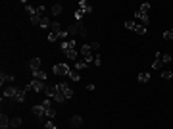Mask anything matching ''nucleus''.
Listing matches in <instances>:
<instances>
[{"instance_id": "nucleus-1", "label": "nucleus", "mask_w": 173, "mask_h": 129, "mask_svg": "<svg viewBox=\"0 0 173 129\" xmlns=\"http://www.w3.org/2000/svg\"><path fill=\"white\" fill-rule=\"evenodd\" d=\"M33 114H35L37 118H39V122L44 125V118H46V108H44L43 104H35V106H33Z\"/></svg>"}, {"instance_id": "nucleus-2", "label": "nucleus", "mask_w": 173, "mask_h": 129, "mask_svg": "<svg viewBox=\"0 0 173 129\" xmlns=\"http://www.w3.org/2000/svg\"><path fill=\"white\" fill-rule=\"evenodd\" d=\"M52 71H54L56 75H69V71H71V67H69L67 64H56V66L52 67Z\"/></svg>"}, {"instance_id": "nucleus-3", "label": "nucleus", "mask_w": 173, "mask_h": 129, "mask_svg": "<svg viewBox=\"0 0 173 129\" xmlns=\"http://www.w3.org/2000/svg\"><path fill=\"white\" fill-rule=\"evenodd\" d=\"M60 48H62L64 52H67V50H75V48H77V41H75V39H69V41H64V43L60 44Z\"/></svg>"}, {"instance_id": "nucleus-4", "label": "nucleus", "mask_w": 173, "mask_h": 129, "mask_svg": "<svg viewBox=\"0 0 173 129\" xmlns=\"http://www.w3.org/2000/svg\"><path fill=\"white\" fill-rule=\"evenodd\" d=\"M56 89H60V91L64 92L65 98H71V96H73V89H71V87H67L65 83H56Z\"/></svg>"}, {"instance_id": "nucleus-5", "label": "nucleus", "mask_w": 173, "mask_h": 129, "mask_svg": "<svg viewBox=\"0 0 173 129\" xmlns=\"http://www.w3.org/2000/svg\"><path fill=\"white\" fill-rule=\"evenodd\" d=\"M18 91H19V89H18V87H14V85L6 87V89H4V95H2V98H15Z\"/></svg>"}, {"instance_id": "nucleus-6", "label": "nucleus", "mask_w": 173, "mask_h": 129, "mask_svg": "<svg viewBox=\"0 0 173 129\" xmlns=\"http://www.w3.org/2000/svg\"><path fill=\"white\" fill-rule=\"evenodd\" d=\"M31 87L35 89V92H44L46 83H44V81H39V79H33V81H31Z\"/></svg>"}, {"instance_id": "nucleus-7", "label": "nucleus", "mask_w": 173, "mask_h": 129, "mask_svg": "<svg viewBox=\"0 0 173 129\" xmlns=\"http://www.w3.org/2000/svg\"><path fill=\"white\" fill-rule=\"evenodd\" d=\"M135 19H141V25L146 27L148 23H150V18H148V14H142V12H135Z\"/></svg>"}, {"instance_id": "nucleus-8", "label": "nucleus", "mask_w": 173, "mask_h": 129, "mask_svg": "<svg viewBox=\"0 0 173 129\" xmlns=\"http://www.w3.org/2000/svg\"><path fill=\"white\" fill-rule=\"evenodd\" d=\"M160 67H163V62H162V52H156V58H154V62H152V70H156V71H158Z\"/></svg>"}, {"instance_id": "nucleus-9", "label": "nucleus", "mask_w": 173, "mask_h": 129, "mask_svg": "<svg viewBox=\"0 0 173 129\" xmlns=\"http://www.w3.org/2000/svg\"><path fill=\"white\" fill-rule=\"evenodd\" d=\"M81 29H83V25H81V21H75V23H73V25H69L67 33H69V35H79V33H81Z\"/></svg>"}, {"instance_id": "nucleus-10", "label": "nucleus", "mask_w": 173, "mask_h": 129, "mask_svg": "<svg viewBox=\"0 0 173 129\" xmlns=\"http://www.w3.org/2000/svg\"><path fill=\"white\" fill-rule=\"evenodd\" d=\"M79 10L83 12V14H92V6H90L86 0H81L79 2Z\"/></svg>"}, {"instance_id": "nucleus-11", "label": "nucleus", "mask_w": 173, "mask_h": 129, "mask_svg": "<svg viewBox=\"0 0 173 129\" xmlns=\"http://www.w3.org/2000/svg\"><path fill=\"white\" fill-rule=\"evenodd\" d=\"M0 129H12L10 127V118H8L4 112L0 114Z\"/></svg>"}, {"instance_id": "nucleus-12", "label": "nucleus", "mask_w": 173, "mask_h": 129, "mask_svg": "<svg viewBox=\"0 0 173 129\" xmlns=\"http://www.w3.org/2000/svg\"><path fill=\"white\" fill-rule=\"evenodd\" d=\"M81 123H83V118H81V116H73V118L69 119V125H71L73 129H79Z\"/></svg>"}, {"instance_id": "nucleus-13", "label": "nucleus", "mask_w": 173, "mask_h": 129, "mask_svg": "<svg viewBox=\"0 0 173 129\" xmlns=\"http://www.w3.org/2000/svg\"><path fill=\"white\" fill-rule=\"evenodd\" d=\"M33 77L39 79V81H46L48 75H46V71H44V70H37V71H33Z\"/></svg>"}, {"instance_id": "nucleus-14", "label": "nucleus", "mask_w": 173, "mask_h": 129, "mask_svg": "<svg viewBox=\"0 0 173 129\" xmlns=\"http://www.w3.org/2000/svg\"><path fill=\"white\" fill-rule=\"evenodd\" d=\"M27 92H29V91H25V87H23V89H19V91H18V95H15V100H18V102H25Z\"/></svg>"}, {"instance_id": "nucleus-15", "label": "nucleus", "mask_w": 173, "mask_h": 129, "mask_svg": "<svg viewBox=\"0 0 173 129\" xmlns=\"http://www.w3.org/2000/svg\"><path fill=\"white\" fill-rule=\"evenodd\" d=\"M29 66H31V71L40 70V58H33L31 62H29Z\"/></svg>"}, {"instance_id": "nucleus-16", "label": "nucleus", "mask_w": 173, "mask_h": 129, "mask_svg": "<svg viewBox=\"0 0 173 129\" xmlns=\"http://www.w3.org/2000/svg\"><path fill=\"white\" fill-rule=\"evenodd\" d=\"M137 79L141 83H148V81H150V73H148V71H141V73L137 75Z\"/></svg>"}, {"instance_id": "nucleus-17", "label": "nucleus", "mask_w": 173, "mask_h": 129, "mask_svg": "<svg viewBox=\"0 0 173 129\" xmlns=\"http://www.w3.org/2000/svg\"><path fill=\"white\" fill-rule=\"evenodd\" d=\"M0 81H2V85H4V81H8V83H14V75H10V73H0Z\"/></svg>"}, {"instance_id": "nucleus-18", "label": "nucleus", "mask_w": 173, "mask_h": 129, "mask_svg": "<svg viewBox=\"0 0 173 129\" xmlns=\"http://www.w3.org/2000/svg\"><path fill=\"white\" fill-rule=\"evenodd\" d=\"M67 77L71 79V81H79V79H81V73H79L77 70H73V67H71V71H69V75H67Z\"/></svg>"}, {"instance_id": "nucleus-19", "label": "nucleus", "mask_w": 173, "mask_h": 129, "mask_svg": "<svg viewBox=\"0 0 173 129\" xmlns=\"http://www.w3.org/2000/svg\"><path fill=\"white\" fill-rule=\"evenodd\" d=\"M81 54H83V58H85V56H90V54H92V48H90V44H83V46H81Z\"/></svg>"}, {"instance_id": "nucleus-20", "label": "nucleus", "mask_w": 173, "mask_h": 129, "mask_svg": "<svg viewBox=\"0 0 173 129\" xmlns=\"http://www.w3.org/2000/svg\"><path fill=\"white\" fill-rule=\"evenodd\" d=\"M86 67H89V64H86L85 60H83V62H81V60H79V62H75V66H73V70L81 71V70H86Z\"/></svg>"}, {"instance_id": "nucleus-21", "label": "nucleus", "mask_w": 173, "mask_h": 129, "mask_svg": "<svg viewBox=\"0 0 173 129\" xmlns=\"http://www.w3.org/2000/svg\"><path fill=\"white\" fill-rule=\"evenodd\" d=\"M50 31H52V33H60V31H62V25H60V21H52V25H50Z\"/></svg>"}, {"instance_id": "nucleus-22", "label": "nucleus", "mask_w": 173, "mask_h": 129, "mask_svg": "<svg viewBox=\"0 0 173 129\" xmlns=\"http://www.w3.org/2000/svg\"><path fill=\"white\" fill-rule=\"evenodd\" d=\"M44 95H46V98H54V95H56V91H54V87H48L44 89Z\"/></svg>"}, {"instance_id": "nucleus-23", "label": "nucleus", "mask_w": 173, "mask_h": 129, "mask_svg": "<svg viewBox=\"0 0 173 129\" xmlns=\"http://www.w3.org/2000/svg\"><path fill=\"white\" fill-rule=\"evenodd\" d=\"M50 12H52V15H60L62 14V4H54L50 8Z\"/></svg>"}, {"instance_id": "nucleus-24", "label": "nucleus", "mask_w": 173, "mask_h": 129, "mask_svg": "<svg viewBox=\"0 0 173 129\" xmlns=\"http://www.w3.org/2000/svg\"><path fill=\"white\" fill-rule=\"evenodd\" d=\"M133 31H135V33H139V35H144V33H146V27H144V25H141V23H137Z\"/></svg>"}, {"instance_id": "nucleus-25", "label": "nucleus", "mask_w": 173, "mask_h": 129, "mask_svg": "<svg viewBox=\"0 0 173 129\" xmlns=\"http://www.w3.org/2000/svg\"><path fill=\"white\" fill-rule=\"evenodd\" d=\"M21 125V118H12L10 119V127L14 129V127H19Z\"/></svg>"}, {"instance_id": "nucleus-26", "label": "nucleus", "mask_w": 173, "mask_h": 129, "mask_svg": "<svg viewBox=\"0 0 173 129\" xmlns=\"http://www.w3.org/2000/svg\"><path fill=\"white\" fill-rule=\"evenodd\" d=\"M44 129H58V125L54 123V119H46L44 122Z\"/></svg>"}, {"instance_id": "nucleus-27", "label": "nucleus", "mask_w": 173, "mask_h": 129, "mask_svg": "<svg viewBox=\"0 0 173 129\" xmlns=\"http://www.w3.org/2000/svg\"><path fill=\"white\" fill-rule=\"evenodd\" d=\"M148 10H150V4L148 2H142L141 8H139V12H142V14H148Z\"/></svg>"}, {"instance_id": "nucleus-28", "label": "nucleus", "mask_w": 173, "mask_h": 129, "mask_svg": "<svg viewBox=\"0 0 173 129\" xmlns=\"http://www.w3.org/2000/svg\"><path fill=\"white\" fill-rule=\"evenodd\" d=\"M65 58H69V60H77V50H67V52H65Z\"/></svg>"}, {"instance_id": "nucleus-29", "label": "nucleus", "mask_w": 173, "mask_h": 129, "mask_svg": "<svg viewBox=\"0 0 173 129\" xmlns=\"http://www.w3.org/2000/svg\"><path fill=\"white\" fill-rule=\"evenodd\" d=\"M56 116H58V114H56L54 108H48V110H46V118H48V119H54Z\"/></svg>"}, {"instance_id": "nucleus-30", "label": "nucleus", "mask_w": 173, "mask_h": 129, "mask_svg": "<svg viewBox=\"0 0 173 129\" xmlns=\"http://www.w3.org/2000/svg\"><path fill=\"white\" fill-rule=\"evenodd\" d=\"M160 75H162V79H171V77H173V73H171L169 70H163Z\"/></svg>"}, {"instance_id": "nucleus-31", "label": "nucleus", "mask_w": 173, "mask_h": 129, "mask_svg": "<svg viewBox=\"0 0 173 129\" xmlns=\"http://www.w3.org/2000/svg\"><path fill=\"white\" fill-rule=\"evenodd\" d=\"M73 18H75V21H81V19L85 18V14H83V12H81V10H77L75 14H73Z\"/></svg>"}, {"instance_id": "nucleus-32", "label": "nucleus", "mask_w": 173, "mask_h": 129, "mask_svg": "<svg viewBox=\"0 0 173 129\" xmlns=\"http://www.w3.org/2000/svg\"><path fill=\"white\" fill-rule=\"evenodd\" d=\"M52 23H50V18H46V15H44L43 18V21H40V27H50Z\"/></svg>"}, {"instance_id": "nucleus-33", "label": "nucleus", "mask_w": 173, "mask_h": 129, "mask_svg": "<svg viewBox=\"0 0 173 129\" xmlns=\"http://www.w3.org/2000/svg\"><path fill=\"white\" fill-rule=\"evenodd\" d=\"M25 10L29 12V14H31V18L37 14V8H35V6H29V4H25Z\"/></svg>"}, {"instance_id": "nucleus-34", "label": "nucleus", "mask_w": 173, "mask_h": 129, "mask_svg": "<svg viewBox=\"0 0 173 129\" xmlns=\"http://www.w3.org/2000/svg\"><path fill=\"white\" fill-rule=\"evenodd\" d=\"M40 104H43V106H44V108H46V110H48V108H52V98H44V100H43V102H40Z\"/></svg>"}, {"instance_id": "nucleus-35", "label": "nucleus", "mask_w": 173, "mask_h": 129, "mask_svg": "<svg viewBox=\"0 0 173 129\" xmlns=\"http://www.w3.org/2000/svg\"><path fill=\"white\" fill-rule=\"evenodd\" d=\"M65 37H69V33H67V29H65V31H64V29H62V31H60V33H58V39H64V41H65Z\"/></svg>"}, {"instance_id": "nucleus-36", "label": "nucleus", "mask_w": 173, "mask_h": 129, "mask_svg": "<svg viewBox=\"0 0 173 129\" xmlns=\"http://www.w3.org/2000/svg\"><path fill=\"white\" fill-rule=\"evenodd\" d=\"M163 39L166 41H173V33L171 31H163Z\"/></svg>"}, {"instance_id": "nucleus-37", "label": "nucleus", "mask_w": 173, "mask_h": 129, "mask_svg": "<svg viewBox=\"0 0 173 129\" xmlns=\"http://www.w3.org/2000/svg\"><path fill=\"white\" fill-rule=\"evenodd\" d=\"M46 39H48V41H50V43H54V41H58V35H56V33H52V31H50Z\"/></svg>"}, {"instance_id": "nucleus-38", "label": "nucleus", "mask_w": 173, "mask_h": 129, "mask_svg": "<svg viewBox=\"0 0 173 129\" xmlns=\"http://www.w3.org/2000/svg\"><path fill=\"white\" fill-rule=\"evenodd\" d=\"M100 64H102V58H100V54H98V52H96V56H94V66H100Z\"/></svg>"}, {"instance_id": "nucleus-39", "label": "nucleus", "mask_w": 173, "mask_h": 129, "mask_svg": "<svg viewBox=\"0 0 173 129\" xmlns=\"http://www.w3.org/2000/svg\"><path fill=\"white\" fill-rule=\"evenodd\" d=\"M137 21H125V29H135Z\"/></svg>"}, {"instance_id": "nucleus-40", "label": "nucleus", "mask_w": 173, "mask_h": 129, "mask_svg": "<svg viewBox=\"0 0 173 129\" xmlns=\"http://www.w3.org/2000/svg\"><path fill=\"white\" fill-rule=\"evenodd\" d=\"M162 62H163V64H169V62H171V56H169V54H162Z\"/></svg>"}, {"instance_id": "nucleus-41", "label": "nucleus", "mask_w": 173, "mask_h": 129, "mask_svg": "<svg viewBox=\"0 0 173 129\" xmlns=\"http://www.w3.org/2000/svg\"><path fill=\"white\" fill-rule=\"evenodd\" d=\"M37 14L44 18V6H37Z\"/></svg>"}, {"instance_id": "nucleus-42", "label": "nucleus", "mask_w": 173, "mask_h": 129, "mask_svg": "<svg viewBox=\"0 0 173 129\" xmlns=\"http://www.w3.org/2000/svg\"><path fill=\"white\" fill-rule=\"evenodd\" d=\"M90 48H92V50H98V48H100V43H90Z\"/></svg>"}, {"instance_id": "nucleus-43", "label": "nucleus", "mask_w": 173, "mask_h": 129, "mask_svg": "<svg viewBox=\"0 0 173 129\" xmlns=\"http://www.w3.org/2000/svg\"><path fill=\"white\" fill-rule=\"evenodd\" d=\"M169 31H171V33H173V29H169Z\"/></svg>"}]
</instances>
